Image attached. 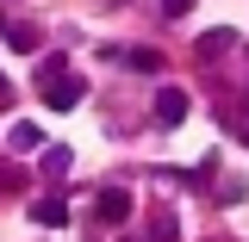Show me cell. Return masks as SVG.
<instances>
[{"label":"cell","instance_id":"obj_6","mask_svg":"<svg viewBox=\"0 0 249 242\" xmlns=\"http://www.w3.org/2000/svg\"><path fill=\"white\" fill-rule=\"evenodd\" d=\"M6 44H13L19 56H37V44H44V31H31V25H6Z\"/></svg>","mask_w":249,"mask_h":242},{"label":"cell","instance_id":"obj_10","mask_svg":"<svg viewBox=\"0 0 249 242\" xmlns=\"http://www.w3.org/2000/svg\"><path fill=\"white\" fill-rule=\"evenodd\" d=\"M193 13V0H162V19H187Z\"/></svg>","mask_w":249,"mask_h":242},{"label":"cell","instance_id":"obj_2","mask_svg":"<svg viewBox=\"0 0 249 242\" xmlns=\"http://www.w3.org/2000/svg\"><path fill=\"white\" fill-rule=\"evenodd\" d=\"M187 112H193V99H187L181 87H162V93H156V124H162V130L187 124Z\"/></svg>","mask_w":249,"mask_h":242},{"label":"cell","instance_id":"obj_3","mask_svg":"<svg viewBox=\"0 0 249 242\" xmlns=\"http://www.w3.org/2000/svg\"><path fill=\"white\" fill-rule=\"evenodd\" d=\"M93 217H100V224H124V217H131V193H124V186H106V193L93 199Z\"/></svg>","mask_w":249,"mask_h":242},{"label":"cell","instance_id":"obj_11","mask_svg":"<svg viewBox=\"0 0 249 242\" xmlns=\"http://www.w3.org/2000/svg\"><path fill=\"white\" fill-rule=\"evenodd\" d=\"M6 106H13V87H6V75H0V112H6Z\"/></svg>","mask_w":249,"mask_h":242},{"label":"cell","instance_id":"obj_7","mask_svg":"<svg viewBox=\"0 0 249 242\" xmlns=\"http://www.w3.org/2000/svg\"><path fill=\"white\" fill-rule=\"evenodd\" d=\"M231 44H237V31H206V37H199V56H218V50H231Z\"/></svg>","mask_w":249,"mask_h":242},{"label":"cell","instance_id":"obj_5","mask_svg":"<svg viewBox=\"0 0 249 242\" xmlns=\"http://www.w3.org/2000/svg\"><path fill=\"white\" fill-rule=\"evenodd\" d=\"M44 149V124H13V155H31Z\"/></svg>","mask_w":249,"mask_h":242},{"label":"cell","instance_id":"obj_8","mask_svg":"<svg viewBox=\"0 0 249 242\" xmlns=\"http://www.w3.org/2000/svg\"><path fill=\"white\" fill-rule=\"evenodd\" d=\"M150 242H181V230H175V217H168V211L150 217Z\"/></svg>","mask_w":249,"mask_h":242},{"label":"cell","instance_id":"obj_9","mask_svg":"<svg viewBox=\"0 0 249 242\" xmlns=\"http://www.w3.org/2000/svg\"><path fill=\"white\" fill-rule=\"evenodd\" d=\"M124 62H131V68H143V75H156V68H162V56H156V50H131Z\"/></svg>","mask_w":249,"mask_h":242},{"label":"cell","instance_id":"obj_12","mask_svg":"<svg viewBox=\"0 0 249 242\" xmlns=\"http://www.w3.org/2000/svg\"><path fill=\"white\" fill-rule=\"evenodd\" d=\"M0 37H6V19H0Z\"/></svg>","mask_w":249,"mask_h":242},{"label":"cell","instance_id":"obj_1","mask_svg":"<svg viewBox=\"0 0 249 242\" xmlns=\"http://www.w3.org/2000/svg\"><path fill=\"white\" fill-rule=\"evenodd\" d=\"M81 93H88L81 75H56V81H44V106H50V112H75Z\"/></svg>","mask_w":249,"mask_h":242},{"label":"cell","instance_id":"obj_4","mask_svg":"<svg viewBox=\"0 0 249 242\" xmlns=\"http://www.w3.org/2000/svg\"><path fill=\"white\" fill-rule=\"evenodd\" d=\"M31 224H44V230H62V224H69V205H62L56 193H44V199H31Z\"/></svg>","mask_w":249,"mask_h":242}]
</instances>
